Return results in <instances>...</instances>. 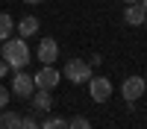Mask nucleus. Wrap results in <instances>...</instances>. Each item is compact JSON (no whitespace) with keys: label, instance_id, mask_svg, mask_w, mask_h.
Wrapping results in <instances>:
<instances>
[{"label":"nucleus","instance_id":"4468645a","mask_svg":"<svg viewBox=\"0 0 147 129\" xmlns=\"http://www.w3.org/2000/svg\"><path fill=\"white\" fill-rule=\"evenodd\" d=\"M68 129H91L88 117H74V120H68Z\"/></svg>","mask_w":147,"mask_h":129},{"label":"nucleus","instance_id":"f8f14e48","mask_svg":"<svg viewBox=\"0 0 147 129\" xmlns=\"http://www.w3.org/2000/svg\"><path fill=\"white\" fill-rule=\"evenodd\" d=\"M12 29H15V21H12V15H6V12H0V41L12 38Z\"/></svg>","mask_w":147,"mask_h":129},{"label":"nucleus","instance_id":"6ab92c4d","mask_svg":"<svg viewBox=\"0 0 147 129\" xmlns=\"http://www.w3.org/2000/svg\"><path fill=\"white\" fill-rule=\"evenodd\" d=\"M138 3H141V6H144V12H147V0H138Z\"/></svg>","mask_w":147,"mask_h":129},{"label":"nucleus","instance_id":"2eb2a0df","mask_svg":"<svg viewBox=\"0 0 147 129\" xmlns=\"http://www.w3.org/2000/svg\"><path fill=\"white\" fill-rule=\"evenodd\" d=\"M18 129H41V123H35L32 117H21V123H18Z\"/></svg>","mask_w":147,"mask_h":129},{"label":"nucleus","instance_id":"dca6fc26","mask_svg":"<svg viewBox=\"0 0 147 129\" xmlns=\"http://www.w3.org/2000/svg\"><path fill=\"white\" fill-rule=\"evenodd\" d=\"M6 103H9V88L0 85V109H6Z\"/></svg>","mask_w":147,"mask_h":129},{"label":"nucleus","instance_id":"f257e3e1","mask_svg":"<svg viewBox=\"0 0 147 129\" xmlns=\"http://www.w3.org/2000/svg\"><path fill=\"white\" fill-rule=\"evenodd\" d=\"M3 62L12 70H24L30 62V47L24 38H6L3 41Z\"/></svg>","mask_w":147,"mask_h":129},{"label":"nucleus","instance_id":"ddd939ff","mask_svg":"<svg viewBox=\"0 0 147 129\" xmlns=\"http://www.w3.org/2000/svg\"><path fill=\"white\" fill-rule=\"evenodd\" d=\"M41 129H68V120H65V117H56V114H50V117H44Z\"/></svg>","mask_w":147,"mask_h":129},{"label":"nucleus","instance_id":"412c9836","mask_svg":"<svg viewBox=\"0 0 147 129\" xmlns=\"http://www.w3.org/2000/svg\"><path fill=\"white\" fill-rule=\"evenodd\" d=\"M144 27H147V15H144Z\"/></svg>","mask_w":147,"mask_h":129},{"label":"nucleus","instance_id":"9d476101","mask_svg":"<svg viewBox=\"0 0 147 129\" xmlns=\"http://www.w3.org/2000/svg\"><path fill=\"white\" fill-rule=\"evenodd\" d=\"M35 32H38V21H35L32 15L18 21V38H30V35H35Z\"/></svg>","mask_w":147,"mask_h":129},{"label":"nucleus","instance_id":"0eeeda50","mask_svg":"<svg viewBox=\"0 0 147 129\" xmlns=\"http://www.w3.org/2000/svg\"><path fill=\"white\" fill-rule=\"evenodd\" d=\"M35 53H38V62H41V65H53L56 59H59V44H56L53 38H41Z\"/></svg>","mask_w":147,"mask_h":129},{"label":"nucleus","instance_id":"a211bd4d","mask_svg":"<svg viewBox=\"0 0 147 129\" xmlns=\"http://www.w3.org/2000/svg\"><path fill=\"white\" fill-rule=\"evenodd\" d=\"M24 3H30V6H38V3H41V0H24Z\"/></svg>","mask_w":147,"mask_h":129},{"label":"nucleus","instance_id":"aec40b11","mask_svg":"<svg viewBox=\"0 0 147 129\" xmlns=\"http://www.w3.org/2000/svg\"><path fill=\"white\" fill-rule=\"evenodd\" d=\"M127 3H138V0H127Z\"/></svg>","mask_w":147,"mask_h":129},{"label":"nucleus","instance_id":"1a4fd4ad","mask_svg":"<svg viewBox=\"0 0 147 129\" xmlns=\"http://www.w3.org/2000/svg\"><path fill=\"white\" fill-rule=\"evenodd\" d=\"M32 109H38V112H50L53 109V97H50V91H32Z\"/></svg>","mask_w":147,"mask_h":129},{"label":"nucleus","instance_id":"39448f33","mask_svg":"<svg viewBox=\"0 0 147 129\" xmlns=\"http://www.w3.org/2000/svg\"><path fill=\"white\" fill-rule=\"evenodd\" d=\"M88 94L94 103H106L109 97H112V79L106 76H91L88 79Z\"/></svg>","mask_w":147,"mask_h":129},{"label":"nucleus","instance_id":"20e7f679","mask_svg":"<svg viewBox=\"0 0 147 129\" xmlns=\"http://www.w3.org/2000/svg\"><path fill=\"white\" fill-rule=\"evenodd\" d=\"M59 79H62V74H59L53 65H41V70L32 76L35 88H44V91H53V88L59 85Z\"/></svg>","mask_w":147,"mask_h":129},{"label":"nucleus","instance_id":"f3484780","mask_svg":"<svg viewBox=\"0 0 147 129\" xmlns=\"http://www.w3.org/2000/svg\"><path fill=\"white\" fill-rule=\"evenodd\" d=\"M6 70H9V65L3 62V56H0V76H6Z\"/></svg>","mask_w":147,"mask_h":129},{"label":"nucleus","instance_id":"423d86ee","mask_svg":"<svg viewBox=\"0 0 147 129\" xmlns=\"http://www.w3.org/2000/svg\"><path fill=\"white\" fill-rule=\"evenodd\" d=\"M35 91V82L30 74H24V70H15V76H12V94H18V97H32Z\"/></svg>","mask_w":147,"mask_h":129},{"label":"nucleus","instance_id":"6e6552de","mask_svg":"<svg viewBox=\"0 0 147 129\" xmlns=\"http://www.w3.org/2000/svg\"><path fill=\"white\" fill-rule=\"evenodd\" d=\"M144 15H147V12H144L141 3H129L127 12H124V21L129 23V27H141V23H144Z\"/></svg>","mask_w":147,"mask_h":129},{"label":"nucleus","instance_id":"7ed1b4c3","mask_svg":"<svg viewBox=\"0 0 147 129\" xmlns=\"http://www.w3.org/2000/svg\"><path fill=\"white\" fill-rule=\"evenodd\" d=\"M144 91H147V82H144V76H127L124 79V85H121V97H124L127 103H136V100H141L144 97Z\"/></svg>","mask_w":147,"mask_h":129},{"label":"nucleus","instance_id":"f03ea898","mask_svg":"<svg viewBox=\"0 0 147 129\" xmlns=\"http://www.w3.org/2000/svg\"><path fill=\"white\" fill-rule=\"evenodd\" d=\"M65 76L74 85H82V82L91 79V65L85 62V59H68L65 62Z\"/></svg>","mask_w":147,"mask_h":129},{"label":"nucleus","instance_id":"9b49d317","mask_svg":"<svg viewBox=\"0 0 147 129\" xmlns=\"http://www.w3.org/2000/svg\"><path fill=\"white\" fill-rule=\"evenodd\" d=\"M18 123H21L18 112H6V109H0V129H18Z\"/></svg>","mask_w":147,"mask_h":129}]
</instances>
